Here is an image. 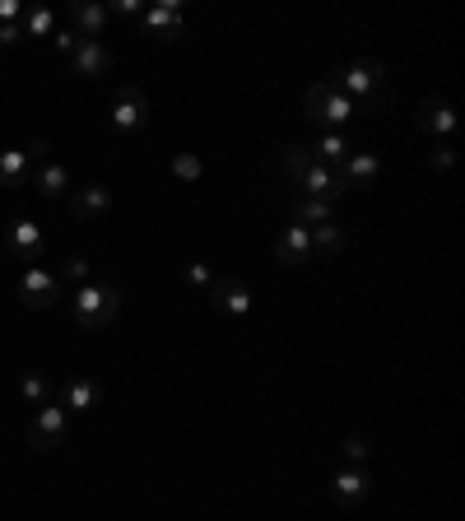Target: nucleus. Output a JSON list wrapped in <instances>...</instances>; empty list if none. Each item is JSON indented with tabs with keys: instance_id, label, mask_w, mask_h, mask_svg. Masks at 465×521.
I'll return each instance as SVG.
<instances>
[{
	"instance_id": "obj_1",
	"label": "nucleus",
	"mask_w": 465,
	"mask_h": 521,
	"mask_svg": "<svg viewBox=\"0 0 465 521\" xmlns=\"http://www.w3.org/2000/svg\"><path fill=\"white\" fill-rule=\"evenodd\" d=\"M326 84L340 89V94H345L354 107L363 103V112H372V107L386 98V66H382V61H354V66L335 70Z\"/></svg>"
},
{
	"instance_id": "obj_2",
	"label": "nucleus",
	"mask_w": 465,
	"mask_h": 521,
	"mask_svg": "<svg viewBox=\"0 0 465 521\" xmlns=\"http://www.w3.org/2000/svg\"><path fill=\"white\" fill-rule=\"evenodd\" d=\"M117 308H121V294L112 284H84L70 298V317H75L80 331H103L107 321L117 317Z\"/></svg>"
},
{
	"instance_id": "obj_3",
	"label": "nucleus",
	"mask_w": 465,
	"mask_h": 521,
	"mask_svg": "<svg viewBox=\"0 0 465 521\" xmlns=\"http://www.w3.org/2000/svg\"><path fill=\"white\" fill-rule=\"evenodd\" d=\"M303 107H307V117L317 121V126H349V121L359 117V107L349 103L340 89H331V84H312L307 98H303Z\"/></svg>"
},
{
	"instance_id": "obj_4",
	"label": "nucleus",
	"mask_w": 465,
	"mask_h": 521,
	"mask_svg": "<svg viewBox=\"0 0 465 521\" xmlns=\"http://www.w3.org/2000/svg\"><path fill=\"white\" fill-rule=\"evenodd\" d=\"M66 405L61 401H47L33 410V419H28V447H38V452H52V447H61L66 442Z\"/></svg>"
},
{
	"instance_id": "obj_5",
	"label": "nucleus",
	"mask_w": 465,
	"mask_h": 521,
	"mask_svg": "<svg viewBox=\"0 0 465 521\" xmlns=\"http://www.w3.org/2000/svg\"><path fill=\"white\" fill-rule=\"evenodd\" d=\"M61 298V275L56 270H42V266H28L19 275V303L33 312H47Z\"/></svg>"
},
{
	"instance_id": "obj_6",
	"label": "nucleus",
	"mask_w": 465,
	"mask_h": 521,
	"mask_svg": "<svg viewBox=\"0 0 465 521\" xmlns=\"http://www.w3.org/2000/svg\"><path fill=\"white\" fill-rule=\"evenodd\" d=\"M145 121H149V103L140 89H121L117 103H112V126H117V135H135V131H145Z\"/></svg>"
},
{
	"instance_id": "obj_7",
	"label": "nucleus",
	"mask_w": 465,
	"mask_h": 521,
	"mask_svg": "<svg viewBox=\"0 0 465 521\" xmlns=\"http://www.w3.org/2000/svg\"><path fill=\"white\" fill-rule=\"evenodd\" d=\"M205 294L214 298V308H224L228 317H252V289H247V284L242 280H219V275H214V284L210 289H205Z\"/></svg>"
},
{
	"instance_id": "obj_8",
	"label": "nucleus",
	"mask_w": 465,
	"mask_h": 521,
	"mask_svg": "<svg viewBox=\"0 0 465 521\" xmlns=\"http://www.w3.org/2000/svg\"><path fill=\"white\" fill-rule=\"evenodd\" d=\"M340 182H345V191L349 187H377V177H382V159L372 154V149H354L345 163H340Z\"/></svg>"
},
{
	"instance_id": "obj_9",
	"label": "nucleus",
	"mask_w": 465,
	"mask_h": 521,
	"mask_svg": "<svg viewBox=\"0 0 465 521\" xmlns=\"http://www.w3.org/2000/svg\"><path fill=\"white\" fill-rule=\"evenodd\" d=\"M275 256L284 261V266H307V261L317 256V252H312V233H307L303 224H289L275 238Z\"/></svg>"
},
{
	"instance_id": "obj_10",
	"label": "nucleus",
	"mask_w": 465,
	"mask_h": 521,
	"mask_svg": "<svg viewBox=\"0 0 465 521\" xmlns=\"http://www.w3.org/2000/svg\"><path fill=\"white\" fill-rule=\"evenodd\" d=\"M298 187L307 191V201H326V205H335L345 196V182H340L331 168H321V163H312V168L298 177Z\"/></svg>"
},
{
	"instance_id": "obj_11",
	"label": "nucleus",
	"mask_w": 465,
	"mask_h": 521,
	"mask_svg": "<svg viewBox=\"0 0 465 521\" xmlns=\"http://www.w3.org/2000/svg\"><path fill=\"white\" fill-rule=\"evenodd\" d=\"M331 498L340 503V508H359L363 498H368V470H363V466H345L331 480Z\"/></svg>"
},
{
	"instance_id": "obj_12",
	"label": "nucleus",
	"mask_w": 465,
	"mask_h": 521,
	"mask_svg": "<svg viewBox=\"0 0 465 521\" xmlns=\"http://www.w3.org/2000/svg\"><path fill=\"white\" fill-rule=\"evenodd\" d=\"M66 14L75 19V33L80 38H89V42H98L103 38V28H107V5H93V0H70L66 5Z\"/></svg>"
},
{
	"instance_id": "obj_13",
	"label": "nucleus",
	"mask_w": 465,
	"mask_h": 521,
	"mask_svg": "<svg viewBox=\"0 0 465 521\" xmlns=\"http://www.w3.org/2000/svg\"><path fill=\"white\" fill-rule=\"evenodd\" d=\"M98 401H103V387H98L93 377H70L66 391H61L66 415H89V410H98Z\"/></svg>"
},
{
	"instance_id": "obj_14",
	"label": "nucleus",
	"mask_w": 465,
	"mask_h": 521,
	"mask_svg": "<svg viewBox=\"0 0 465 521\" xmlns=\"http://www.w3.org/2000/svg\"><path fill=\"white\" fill-rule=\"evenodd\" d=\"M70 66H75V75H80V80H98V75H107V70H112V52H107L103 42L84 38L80 47H75V56H70Z\"/></svg>"
},
{
	"instance_id": "obj_15",
	"label": "nucleus",
	"mask_w": 465,
	"mask_h": 521,
	"mask_svg": "<svg viewBox=\"0 0 465 521\" xmlns=\"http://www.w3.org/2000/svg\"><path fill=\"white\" fill-rule=\"evenodd\" d=\"M419 126H424L428 135H447L456 131V107H452V98H424L419 103Z\"/></svg>"
},
{
	"instance_id": "obj_16",
	"label": "nucleus",
	"mask_w": 465,
	"mask_h": 521,
	"mask_svg": "<svg viewBox=\"0 0 465 521\" xmlns=\"http://www.w3.org/2000/svg\"><path fill=\"white\" fill-rule=\"evenodd\" d=\"M10 252L19 256V261H42V252H47L42 228L28 224V219H14V224H10Z\"/></svg>"
},
{
	"instance_id": "obj_17",
	"label": "nucleus",
	"mask_w": 465,
	"mask_h": 521,
	"mask_svg": "<svg viewBox=\"0 0 465 521\" xmlns=\"http://www.w3.org/2000/svg\"><path fill=\"white\" fill-rule=\"evenodd\" d=\"M28 187H38V196H47V201H56V196H66V191H70V173H66V163H52V159L33 163V182H28Z\"/></svg>"
},
{
	"instance_id": "obj_18",
	"label": "nucleus",
	"mask_w": 465,
	"mask_h": 521,
	"mask_svg": "<svg viewBox=\"0 0 465 521\" xmlns=\"http://www.w3.org/2000/svg\"><path fill=\"white\" fill-rule=\"evenodd\" d=\"M33 182V154L28 149H0V187H28Z\"/></svg>"
},
{
	"instance_id": "obj_19",
	"label": "nucleus",
	"mask_w": 465,
	"mask_h": 521,
	"mask_svg": "<svg viewBox=\"0 0 465 521\" xmlns=\"http://www.w3.org/2000/svg\"><path fill=\"white\" fill-rule=\"evenodd\" d=\"M112 210V191L103 187V182H93V187H75V196H70V214L75 219H93V214Z\"/></svg>"
},
{
	"instance_id": "obj_20",
	"label": "nucleus",
	"mask_w": 465,
	"mask_h": 521,
	"mask_svg": "<svg viewBox=\"0 0 465 521\" xmlns=\"http://www.w3.org/2000/svg\"><path fill=\"white\" fill-rule=\"evenodd\" d=\"M307 149H312V159H317L321 168H326V163H345V159H349V154H354V149H359V145H354L349 135L326 131V135H321V140H317V145H307Z\"/></svg>"
},
{
	"instance_id": "obj_21",
	"label": "nucleus",
	"mask_w": 465,
	"mask_h": 521,
	"mask_svg": "<svg viewBox=\"0 0 465 521\" xmlns=\"http://www.w3.org/2000/svg\"><path fill=\"white\" fill-rule=\"evenodd\" d=\"M145 24H149V33H159V38H177V28H182V5H177V0H163V5L145 10Z\"/></svg>"
},
{
	"instance_id": "obj_22",
	"label": "nucleus",
	"mask_w": 465,
	"mask_h": 521,
	"mask_svg": "<svg viewBox=\"0 0 465 521\" xmlns=\"http://www.w3.org/2000/svg\"><path fill=\"white\" fill-rule=\"evenodd\" d=\"M19 28H24L28 38H52L61 24H56V10H52V5H33V10H24Z\"/></svg>"
},
{
	"instance_id": "obj_23",
	"label": "nucleus",
	"mask_w": 465,
	"mask_h": 521,
	"mask_svg": "<svg viewBox=\"0 0 465 521\" xmlns=\"http://www.w3.org/2000/svg\"><path fill=\"white\" fill-rule=\"evenodd\" d=\"M312 163H317V159H312V149H307V145H284V149H279V168H284L293 182H298Z\"/></svg>"
},
{
	"instance_id": "obj_24",
	"label": "nucleus",
	"mask_w": 465,
	"mask_h": 521,
	"mask_svg": "<svg viewBox=\"0 0 465 521\" xmlns=\"http://www.w3.org/2000/svg\"><path fill=\"white\" fill-rule=\"evenodd\" d=\"M293 214H298V219H303V228L312 224V228H321V224H335V205H326V201H298L293 205Z\"/></svg>"
},
{
	"instance_id": "obj_25",
	"label": "nucleus",
	"mask_w": 465,
	"mask_h": 521,
	"mask_svg": "<svg viewBox=\"0 0 465 521\" xmlns=\"http://www.w3.org/2000/svg\"><path fill=\"white\" fill-rule=\"evenodd\" d=\"M307 233H312V252H326V256L345 252V233H340V224H321V228H307Z\"/></svg>"
},
{
	"instance_id": "obj_26",
	"label": "nucleus",
	"mask_w": 465,
	"mask_h": 521,
	"mask_svg": "<svg viewBox=\"0 0 465 521\" xmlns=\"http://www.w3.org/2000/svg\"><path fill=\"white\" fill-rule=\"evenodd\" d=\"M19 396H24V401L38 410V405L52 401V382H47L42 373H24V382H19Z\"/></svg>"
},
{
	"instance_id": "obj_27",
	"label": "nucleus",
	"mask_w": 465,
	"mask_h": 521,
	"mask_svg": "<svg viewBox=\"0 0 465 521\" xmlns=\"http://www.w3.org/2000/svg\"><path fill=\"white\" fill-rule=\"evenodd\" d=\"M200 173H205V168H200V159L191 154V149H182V154L173 159V177H182V182H200Z\"/></svg>"
},
{
	"instance_id": "obj_28",
	"label": "nucleus",
	"mask_w": 465,
	"mask_h": 521,
	"mask_svg": "<svg viewBox=\"0 0 465 521\" xmlns=\"http://www.w3.org/2000/svg\"><path fill=\"white\" fill-rule=\"evenodd\" d=\"M61 284H75V289H84V284H89V261H84V256H70L66 270H61Z\"/></svg>"
},
{
	"instance_id": "obj_29",
	"label": "nucleus",
	"mask_w": 465,
	"mask_h": 521,
	"mask_svg": "<svg viewBox=\"0 0 465 521\" xmlns=\"http://www.w3.org/2000/svg\"><path fill=\"white\" fill-rule=\"evenodd\" d=\"M345 456H349V466H363V461L372 456V442L363 438V433H349V438H345Z\"/></svg>"
},
{
	"instance_id": "obj_30",
	"label": "nucleus",
	"mask_w": 465,
	"mask_h": 521,
	"mask_svg": "<svg viewBox=\"0 0 465 521\" xmlns=\"http://www.w3.org/2000/svg\"><path fill=\"white\" fill-rule=\"evenodd\" d=\"M80 33H75V28H56V33H52V47H56V52H61V56H75V47H80Z\"/></svg>"
},
{
	"instance_id": "obj_31",
	"label": "nucleus",
	"mask_w": 465,
	"mask_h": 521,
	"mask_svg": "<svg viewBox=\"0 0 465 521\" xmlns=\"http://www.w3.org/2000/svg\"><path fill=\"white\" fill-rule=\"evenodd\" d=\"M186 280L196 284V289H210L214 275H210V266H205V261H186Z\"/></svg>"
},
{
	"instance_id": "obj_32",
	"label": "nucleus",
	"mask_w": 465,
	"mask_h": 521,
	"mask_svg": "<svg viewBox=\"0 0 465 521\" xmlns=\"http://www.w3.org/2000/svg\"><path fill=\"white\" fill-rule=\"evenodd\" d=\"M24 19V5L19 0H0V24H19Z\"/></svg>"
},
{
	"instance_id": "obj_33",
	"label": "nucleus",
	"mask_w": 465,
	"mask_h": 521,
	"mask_svg": "<svg viewBox=\"0 0 465 521\" xmlns=\"http://www.w3.org/2000/svg\"><path fill=\"white\" fill-rule=\"evenodd\" d=\"M428 163H433V168H452V163H456L452 145H442V149H433V154H428Z\"/></svg>"
},
{
	"instance_id": "obj_34",
	"label": "nucleus",
	"mask_w": 465,
	"mask_h": 521,
	"mask_svg": "<svg viewBox=\"0 0 465 521\" xmlns=\"http://www.w3.org/2000/svg\"><path fill=\"white\" fill-rule=\"evenodd\" d=\"M19 38H24V28L19 24H0V47H14Z\"/></svg>"
},
{
	"instance_id": "obj_35",
	"label": "nucleus",
	"mask_w": 465,
	"mask_h": 521,
	"mask_svg": "<svg viewBox=\"0 0 465 521\" xmlns=\"http://www.w3.org/2000/svg\"><path fill=\"white\" fill-rule=\"evenodd\" d=\"M112 10H117V14H140V5H135V0H117Z\"/></svg>"
}]
</instances>
